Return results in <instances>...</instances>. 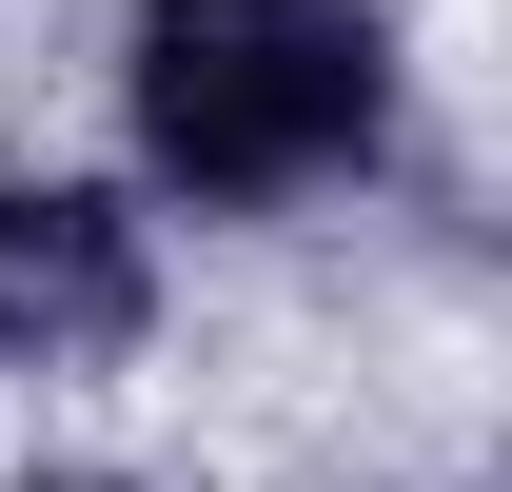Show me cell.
Returning <instances> with one entry per match:
<instances>
[{"label":"cell","mask_w":512,"mask_h":492,"mask_svg":"<svg viewBox=\"0 0 512 492\" xmlns=\"http://www.w3.org/2000/svg\"><path fill=\"white\" fill-rule=\"evenodd\" d=\"M119 119H138V178L197 217H276L316 178H375L394 0H138Z\"/></svg>","instance_id":"obj_1"},{"label":"cell","mask_w":512,"mask_h":492,"mask_svg":"<svg viewBox=\"0 0 512 492\" xmlns=\"http://www.w3.org/2000/svg\"><path fill=\"white\" fill-rule=\"evenodd\" d=\"M138 315H158V256L119 197H79V178L0 197V374H99L138 355Z\"/></svg>","instance_id":"obj_2"}]
</instances>
